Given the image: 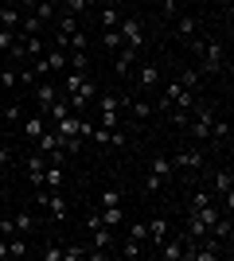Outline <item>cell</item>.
Listing matches in <instances>:
<instances>
[{
	"label": "cell",
	"mask_w": 234,
	"mask_h": 261,
	"mask_svg": "<svg viewBox=\"0 0 234 261\" xmlns=\"http://www.w3.org/2000/svg\"><path fill=\"white\" fill-rule=\"evenodd\" d=\"M4 121H8V125H20V121H23V109L16 106V101H12V106H4Z\"/></svg>",
	"instance_id": "cell-34"
},
{
	"label": "cell",
	"mask_w": 234,
	"mask_h": 261,
	"mask_svg": "<svg viewBox=\"0 0 234 261\" xmlns=\"http://www.w3.org/2000/svg\"><path fill=\"white\" fill-rule=\"evenodd\" d=\"M164 98L172 101V106H176V109H188V113H191V109H195V90H184V86H179V82H168Z\"/></svg>",
	"instance_id": "cell-4"
},
{
	"label": "cell",
	"mask_w": 234,
	"mask_h": 261,
	"mask_svg": "<svg viewBox=\"0 0 234 261\" xmlns=\"http://www.w3.org/2000/svg\"><path fill=\"white\" fill-rule=\"evenodd\" d=\"M203 238H207V226L191 215V218H188V242H203Z\"/></svg>",
	"instance_id": "cell-25"
},
{
	"label": "cell",
	"mask_w": 234,
	"mask_h": 261,
	"mask_svg": "<svg viewBox=\"0 0 234 261\" xmlns=\"http://www.w3.org/2000/svg\"><path fill=\"white\" fill-rule=\"evenodd\" d=\"M199 70H179V78H176V82H179V86H184V90H199Z\"/></svg>",
	"instance_id": "cell-27"
},
{
	"label": "cell",
	"mask_w": 234,
	"mask_h": 261,
	"mask_svg": "<svg viewBox=\"0 0 234 261\" xmlns=\"http://www.w3.org/2000/svg\"><path fill=\"white\" fill-rule=\"evenodd\" d=\"M160 187H164V179L148 172V175H145V191H148V195H152V191H160Z\"/></svg>",
	"instance_id": "cell-41"
},
{
	"label": "cell",
	"mask_w": 234,
	"mask_h": 261,
	"mask_svg": "<svg viewBox=\"0 0 234 261\" xmlns=\"http://www.w3.org/2000/svg\"><path fill=\"white\" fill-rule=\"evenodd\" d=\"M63 164H47L43 168V179H39V187H47V191H63Z\"/></svg>",
	"instance_id": "cell-9"
},
{
	"label": "cell",
	"mask_w": 234,
	"mask_h": 261,
	"mask_svg": "<svg viewBox=\"0 0 234 261\" xmlns=\"http://www.w3.org/2000/svg\"><path fill=\"white\" fill-rule=\"evenodd\" d=\"M8 164H12V152H8V148H4V144H0V172H4Z\"/></svg>",
	"instance_id": "cell-47"
},
{
	"label": "cell",
	"mask_w": 234,
	"mask_h": 261,
	"mask_svg": "<svg viewBox=\"0 0 234 261\" xmlns=\"http://www.w3.org/2000/svg\"><path fill=\"white\" fill-rule=\"evenodd\" d=\"M35 16H39L43 23H51V20H55V4H47V0H39V4H35Z\"/></svg>",
	"instance_id": "cell-31"
},
{
	"label": "cell",
	"mask_w": 234,
	"mask_h": 261,
	"mask_svg": "<svg viewBox=\"0 0 234 261\" xmlns=\"http://www.w3.org/2000/svg\"><path fill=\"white\" fill-rule=\"evenodd\" d=\"M211 141L215 144H226V141H230V125H226V121H219V117L211 121Z\"/></svg>",
	"instance_id": "cell-23"
},
{
	"label": "cell",
	"mask_w": 234,
	"mask_h": 261,
	"mask_svg": "<svg viewBox=\"0 0 234 261\" xmlns=\"http://www.w3.org/2000/svg\"><path fill=\"white\" fill-rule=\"evenodd\" d=\"M47 4H63V0H47Z\"/></svg>",
	"instance_id": "cell-50"
},
{
	"label": "cell",
	"mask_w": 234,
	"mask_h": 261,
	"mask_svg": "<svg viewBox=\"0 0 234 261\" xmlns=\"http://www.w3.org/2000/svg\"><path fill=\"white\" fill-rule=\"evenodd\" d=\"M188 47L195 51V59L203 63V70H223V63H226V47L219 43V39H195V35H191Z\"/></svg>",
	"instance_id": "cell-1"
},
{
	"label": "cell",
	"mask_w": 234,
	"mask_h": 261,
	"mask_svg": "<svg viewBox=\"0 0 234 261\" xmlns=\"http://www.w3.org/2000/svg\"><path fill=\"white\" fill-rule=\"evenodd\" d=\"M43 63H47V70H67V66H70V55L59 51V47H51V51H43Z\"/></svg>",
	"instance_id": "cell-11"
},
{
	"label": "cell",
	"mask_w": 234,
	"mask_h": 261,
	"mask_svg": "<svg viewBox=\"0 0 234 261\" xmlns=\"http://www.w3.org/2000/svg\"><path fill=\"white\" fill-rule=\"evenodd\" d=\"M101 43L110 47V51H121V47H125V39H121V32L113 28V32H106V35H101Z\"/></svg>",
	"instance_id": "cell-29"
},
{
	"label": "cell",
	"mask_w": 234,
	"mask_h": 261,
	"mask_svg": "<svg viewBox=\"0 0 234 261\" xmlns=\"http://www.w3.org/2000/svg\"><path fill=\"white\" fill-rule=\"evenodd\" d=\"M113 55H117V63H113V70H117V74H129V66H133L137 63V51H133V47H121V51H113Z\"/></svg>",
	"instance_id": "cell-13"
},
{
	"label": "cell",
	"mask_w": 234,
	"mask_h": 261,
	"mask_svg": "<svg viewBox=\"0 0 234 261\" xmlns=\"http://www.w3.org/2000/svg\"><path fill=\"white\" fill-rule=\"evenodd\" d=\"M23 253H28V238H23V234H12L8 238V257H23Z\"/></svg>",
	"instance_id": "cell-26"
},
{
	"label": "cell",
	"mask_w": 234,
	"mask_h": 261,
	"mask_svg": "<svg viewBox=\"0 0 234 261\" xmlns=\"http://www.w3.org/2000/svg\"><path fill=\"white\" fill-rule=\"evenodd\" d=\"M90 234H94V250H110V246H113V234H110V226H94Z\"/></svg>",
	"instance_id": "cell-22"
},
{
	"label": "cell",
	"mask_w": 234,
	"mask_h": 261,
	"mask_svg": "<svg viewBox=\"0 0 234 261\" xmlns=\"http://www.w3.org/2000/svg\"><path fill=\"white\" fill-rule=\"evenodd\" d=\"M12 43H16V32H8V28H0V51H8Z\"/></svg>",
	"instance_id": "cell-44"
},
{
	"label": "cell",
	"mask_w": 234,
	"mask_h": 261,
	"mask_svg": "<svg viewBox=\"0 0 234 261\" xmlns=\"http://www.w3.org/2000/svg\"><path fill=\"white\" fill-rule=\"evenodd\" d=\"M179 4H184V0H160V12H164V20H172V16H176Z\"/></svg>",
	"instance_id": "cell-39"
},
{
	"label": "cell",
	"mask_w": 234,
	"mask_h": 261,
	"mask_svg": "<svg viewBox=\"0 0 234 261\" xmlns=\"http://www.w3.org/2000/svg\"><path fill=\"white\" fill-rule=\"evenodd\" d=\"M117 32H121V39H125V47H133V51H141V43H145V23L137 20H121L117 23Z\"/></svg>",
	"instance_id": "cell-2"
},
{
	"label": "cell",
	"mask_w": 234,
	"mask_h": 261,
	"mask_svg": "<svg viewBox=\"0 0 234 261\" xmlns=\"http://www.w3.org/2000/svg\"><path fill=\"white\" fill-rule=\"evenodd\" d=\"M141 253H145V250H141V242L129 238V242H125V250H121V257H141Z\"/></svg>",
	"instance_id": "cell-40"
},
{
	"label": "cell",
	"mask_w": 234,
	"mask_h": 261,
	"mask_svg": "<svg viewBox=\"0 0 234 261\" xmlns=\"http://www.w3.org/2000/svg\"><path fill=\"white\" fill-rule=\"evenodd\" d=\"M43 257H47V261H63V250H59V246H51V250H43Z\"/></svg>",
	"instance_id": "cell-46"
},
{
	"label": "cell",
	"mask_w": 234,
	"mask_h": 261,
	"mask_svg": "<svg viewBox=\"0 0 234 261\" xmlns=\"http://www.w3.org/2000/svg\"><path fill=\"white\" fill-rule=\"evenodd\" d=\"M101 207H121V191H117V187H106V191H101Z\"/></svg>",
	"instance_id": "cell-30"
},
{
	"label": "cell",
	"mask_w": 234,
	"mask_h": 261,
	"mask_svg": "<svg viewBox=\"0 0 234 261\" xmlns=\"http://www.w3.org/2000/svg\"><path fill=\"white\" fill-rule=\"evenodd\" d=\"M156 86H160V66L141 63V70H137V90H156Z\"/></svg>",
	"instance_id": "cell-7"
},
{
	"label": "cell",
	"mask_w": 234,
	"mask_h": 261,
	"mask_svg": "<svg viewBox=\"0 0 234 261\" xmlns=\"http://www.w3.org/2000/svg\"><path fill=\"white\" fill-rule=\"evenodd\" d=\"M63 74H67V78H63V94H74V90L86 82L90 70H63Z\"/></svg>",
	"instance_id": "cell-16"
},
{
	"label": "cell",
	"mask_w": 234,
	"mask_h": 261,
	"mask_svg": "<svg viewBox=\"0 0 234 261\" xmlns=\"http://www.w3.org/2000/svg\"><path fill=\"white\" fill-rule=\"evenodd\" d=\"M86 66H90V55H86V51H74V55H70V66H67V70H86Z\"/></svg>",
	"instance_id": "cell-33"
},
{
	"label": "cell",
	"mask_w": 234,
	"mask_h": 261,
	"mask_svg": "<svg viewBox=\"0 0 234 261\" xmlns=\"http://www.w3.org/2000/svg\"><path fill=\"white\" fill-rule=\"evenodd\" d=\"M148 172H152V175H160V179H164V184H168V179H172V172H176V164L168 160V156H156Z\"/></svg>",
	"instance_id": "cell-17"
},
{
	"label": "cell",
	"mask_w": 234,
	"mask_h": 261,
	"mask_svg": "<svg viewBox=\"0 0 234 261\" xmlns=\"http://www.w3.org/2000/svg\"><path fill=\"white\" fill-rule=\"evenodd\" d=\"M59 94H63V90H55L51 82H39V86H35V101H39V109H47L51 101L59 98Z\"/></svg>",
	"instance_id": "cell-14"
},
{
	"label": "cell",
	"mask_w": 234,
	"mask_h": 261,
	"mask_svg": "<svg viewBox=\"0 0 234 261\" xmlns=\"http://www.w3.org/2000/svg\"><path fill=\"white\" fill-rule=\"evenodd\" d=\"M207 203H215L207 191H191V211H199V207H207Z\"/></svg>",
	"instance_id": "cell-38"
},
{
	"label": "cell",
	"mask_w": 234,
	"mask_h": 261,
	"mask_svg": "<svg viewBox=\"0 0 234 261\" xmlns=\"http://www.w3.org/2000/svg\"><path fill=\"white\" fill-rule=\"evenodd\" d=\"M78 129H82V117H78V113H67L63 121H55V133L63 141H67V137H78Z\"/></svg>",
	"instance_id": "cell-10"
},
{
	"label": "cell",
	"mask_w": 234,
	"mask_h": 261,
	"mask_svg": "<svg viewBox=\"0 0 234 261\" xmlns=\"http://www.w3.org/2000/svg\"><path fill=\"white\" fill-rule=\"evenodd\" d=\"M215 187H219V195H223V203H226V215H230V207H234V172L230 168H219V172H215Z\"/></svg>",
	"instance_id": "cell-6"
},
{
	"label": "cell",
	"mask_w": 234,
	"mask_h": 261,
	"mask_svg": "<svg viewBox=\"0 0 234 261\" xmlns=\"http://www.w3.org/2000/svg\"><path fill=\"white\" fill-rule=\"evenodd\" d=\"M12 222H16V230H20V234H32V230H35V218H32V215H16Z\"/></svg>",
	"instance_id": "cell-35"
},
{
	"label": "cell",
	"mask_w": 234,
	"mask_h": 261,
	"mask_svg": "<svg viewBox=\"0 0 234 261\" xmlns=\"http://www.w3.org/2000/svg\"><path fill=\"white\" fill-rule=\"evenodd\" d=\"M148 226V242H152V246H160V242L168 238V222L164 218H152V222H145Z\"/></svg>",
	"instance_id": "cell-19"
},
{
	"label": "cell",
	"mask_w": 234,
	"mask_h": 261,
	"mask_svg": "<svg viewBox=\"0 0 234 261\" xmlns=\"http://www.w3.org/2000/svg\"><path fill=\"white\" fill-rule=\"evenodd\" d=\"M35 152H63V137H59L55 129H43L39 137H35Z\"/></svg>",
	"instance_id": "cell-8"
},
{
	"label": "cell",
	"mask_w": 234,
	"mask_h": 261,
	"mask_svg": "<svg viewBox=\"0 0 234 261\" xmlns=\"http://www.w3.org/2000/svg\"><path fill=\"white\" fill-rule=\"evenodd\" d=\"M63 4H67L70 16H82V12H86V4H82V0H63Z\"/></svg>",
	"instance_id": "cell-45"
},
{
	"label": "cell",
	"mask_w": 234,
	"mask_h": 261,
	"mask_svg": "<svg viewBox=\"0 0 234 261\" xmlns=\"http://www.w3.org/2000/svg\"><path fill=\"white\" fill-rule=\"evenodd\" d=\"M43 168H47V156L43 152H32V156H28V179H32L35 187H39V179H43Z\"/></svg>",
	"instance_id": "cell-12"
},
{
	"label": "cell",
	"mask_w": 234,
	"mask_h": 261,
	"mask_svg": "<svg viewBox=\"0 0 234 261\" xmlns=\"http://www.w3.org/2000/svg\"><path fill=\"white\" fill-rule=\"evenodd\" d=\"M43 129H47V121H43V117H23V121H20V133L28 137V141H35Z\"/></svg>",
	"instance_id": "cell-15"
},
{
	"label": "cell",
	"mask_w": 234,
	"mask_h": 261,
	"mask_svg": "<svg viewBox=\"0 0 234 261\" xmlns=\"http://www.w3.org/2000/svg\"><path fill=\"white\" fill-rule=\"evenodd\" d=\"M98 113H121V101L113 98V94H101L98 98Z\"/></svg>",
	"instance_id": "cell-28"
},
{
	"label": "cell",
	"mask_w": 234,
	"mask_h": 261,
	"mask_svg": "<svg viewBox=\"0 0 234 261\" xmlns=\"http://www.w3.org/2000/svg\"><path fill=\"white\" fill-rule=\"evenodd\" d=\"M176 35L179 39H191V35H195V16H179L176 20Z\"/></svg>",
	"instance_id": "cell-24"
},
{
	"label": "cell",
	"mask_w": 234,
	"mask_h": 261,
	"mask_svg": "<svg viewBox=\"0 0 234 261\" xmlns=\"http://www.w3.org/2000/svg\"><path fill=\"white\" fill-rule=\"evenodd\" d=\"M35 4H39V0H20V4H16V8H35Z\"/></svg>",
	"instance_id": "cell-48"
},
{
	"label": "cell",
	"mask_w": 234,
	"mask_h": 261,
	"mask_svg": "<svg viewBox=\"0 0 234 261\" xmlns=\"http://www.w3.org/2000/svg\"><path fill=\"white\" fill-rule=\"evenodd\" d=\"M98 218H101V226L113 230V226H121V222H125V211H121V207H101Z\"/></svg>",
	"instance_id": "cell-20"
},
{
	"label": "cell",
	"mask_w": 234,
	"mask_h": 261,
	"mask_svg": "<svg viewBox=\"0 0 234 261\" xmlns=\"http://www.w3.org/2000/svg\"><path fill=\"white\" fill-rule=\"evenodd\" d=\"M39 211H47L51 218H67V199L59 195V191H39Z\"/></svg>",
	"instance_id": "cell-3"
},
{
	"label": "cell",
	"mask_w": 234,
	"mask_h": 261,
	"mask_svg": "<svg viewBox=\"0 0 234 261\" xmlns=\"http://www.w3.org/2000/svg\"><path fill=\"white\" fill-rule=\"evenodd\" d=\"M156 250H160L164 261H184V242H160Z\"/></svg>",
	"instance_id": "cell-18"
},
{
	"label": "cell",
	"mask_w": 234,
	"mask_h": 261,
	"mask_svg": "<svg viewBox=\"0 0 234 261\" xmlns=\"http://www.w3.org/2000/svg\"><path fill=\"white\" fill-rule=\"evenodd\" d=\"M98 23H101V28H106V32H113V28L121 23V16H117V8H113V4H106V8L98 12Z\"/></svg>",
	"instance_id": "cell-21"
},
{
	"label": "cell",
	"mask_w": 234,
	"mask_h": 261,
	"mask_svg": "<svg viewBox=\"0 0 234 261\" xmlns=\"http://www.w3.org/2000/svg\"><path fill=\"white\" fill-rule=\"evenodd\" d=\"M12 234H20L16 222H12V218H0V238H12Z\"/></svg>",
	"instance_id": "cell-43"
},
{
	"label": "cell",
	"mask_w": 234,
	"mask_h": 261,
	"mask_svg": "<svg viewBox=\"0 0 234 261\" xmlns=\"http://www.w3.org/2000/svg\"><path fill=\"white\" fill-rule=\"evenodd\" d=\"M67 47H70V51H86V32H70Z\"/></svg>",
	"instance_id": "cell-37"
},
{
	"label": "cell",
	"mask_w": 234,
	"mask_h": 261,
	"mask_svg": "<svg viewBox=\"0 0 234 261\" xmlns=\"http://www.w3.org/2000/svg\"><path fill=\"white\" fill-rule=\"evenodd\" d=\"M129 238H137V242H148V226H145V222H133V230H129Z\"/></svg>",
	"instance_id": "cell-42"
},
{
	"label": "cell",
	"mask_w": 234,
	"mask_h": 261,
	"mask_svg": "<svg viewBox=\"0 0 234 261\" xmlns=\"http://www.w3.org/2000/svg\"><path fill=\"white\" fill-rule=\"evenodd\" d=\"M0 257H8V238H0Z\"/></svg>",
	"instance_id": "cell-49"
},
{
	"label": "cell",
	"mask_w": 234,
	"mask_h": 261,
	"mask_svg": "<svg viewBox=\"0 0 234 261\" xmlns=\"http://www.w3.org/2000/svg\"><path fill=\"white\" fill-rule=\"evenodd\" d=\"M172 164H176V168H184V172H203V168H207V156L199 152V148H188V152H179V156H172Z\"/></svg>",
	"instance_id": "cell-5"
},
{
	"label": "cell",
	"mask_w": 234,
	"mask_h": 261,
	"mask_svg": "<svg viewBox=\"0 0 234 261\" xmlns=\"http://www.w3.org/2000/svg\"><path fill=\"white\" fill-rule=\"evenodd\" d=\"M0 28H4V20H0Z\"/></svg>",
	"instance_id": "cell-51"
},
{
	"label": "cell",
	"mask_w": 234,
	"mask_h": 261,
	"mask_svg": "<svg viewBox=\"0 0 234 261\" xmlns=\"http://www.w3.org/2000/svg\"><path fill=\"white\" fill-rule=\"evenodd\" d=\"M0 86H4V90H16V86H20V74H16L12 66H8V70H0Z\"/></svg>",
	"instance_id": "cell-32"
},
{
	"label": "cell",
	"mask_w": 234,
	"mask_h": 261,
	"mask_svg": "<svg viewBox=\"0 0 234 261\" xmlns=\"http://www.w3.org/2000/svg\"><path fill=\"white\" fill-rule=\"evenodd\" d=\"M82 257H90L86 246H70V250H63V261H82Z\"/></svg>",
	"instance_id": "cell-36"
}]
</instances>
